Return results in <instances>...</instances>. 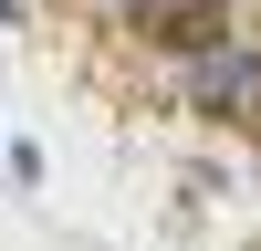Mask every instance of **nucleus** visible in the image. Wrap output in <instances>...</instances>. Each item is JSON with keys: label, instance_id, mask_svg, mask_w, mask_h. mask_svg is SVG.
Segmentation results:
<instances>
[{"label": "nucleus", "instance_id": "2", "mask_svg": "<svg viewBox=\"0 0 261 251\" xmlns=\"http://www.w3.org/2000/svg\"><path fill=\"white\" fill-rule=\"evenodd\" d=\"M251 126H261V105H251Z\"/></svg>", "mask_w": 261, "mask_h": 251}, {"label": "nucleus", "instance_id": "1", "mask_svg": "<svg viewBox=\"0 0 261 251\" xmlns=\"http://www.w3.org/2000/svg\"><path fill=\"white\" fill-rule=\"evenodd\" d=\"M188 63H199V73H188V94H199L209 105V115H241L251 126V105H261V42H209V53H188Z\"/></svg>", "mask_w": 261, "mask_h": 251}]
</instances>
